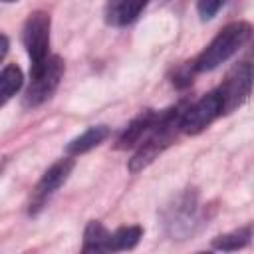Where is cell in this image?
<instances>
[{"instance_id": "cell-1", "label": "cell", "mask_w": 254, "mask_h": 254, "mask_svg": "<svg viewBox=\"0 0 254 254\" xmlns=\"http://www.w3.org/2000/svg\"><path fill=\"white\" fill-rule=\"evenodd\" d=\"M187 103L181 101L175 107H169L165 111L159 113L157 123L153 125V129L147 133V137L137 145L135 155L129 159V171L131 173H139L145 167H149L167 147L173 145V141L177 139V133L181 131V117L185 113Z\"/></svg>"}, {"instance_id": "cell-2", "label": "cell", "mask_w": 254, "mask_h": 254, "mask_svg": "<svg viewBox=\"0 0 254 254\" xmlns=\"http://www.w3.org/2000/svg\"><path fill=\"white\" fill-rule=\"evenodd\" d=\"M252 36V26L248 22H232L224 26L216 38L200 52V56L192 62L194 71H212L220 64H224L228 58H232L238 48H242L248 38Z\"/></svg>"}, {"instance_id": "cell-3", "label": "cell", "mask_w": 254, "mask_h": 254, "mask_svg": "<svg viewBox=\"0 0 254 254\" xmlns=\"http://www.w3.org/2000/svg\"><path fill=\"white\" fill-rule=\"evenodd\" d=\"M62 75H64V60L60 56H48L46 60L32 64L30 83L22 97V105L26 109H32L48 101L58 89Z\"/></svg>"}, {"instance_id": "cell-4", "label": "cell", "mask_w": 254, "mask_h": 254, "mask_svg": "<svg viewBox=\"0 0 254 254\" xmlns=\"http://www.w3.org/2000/svg\"><path fill=\"white\" fill-rule=\"evenodd\" d=\"M254 85V64L252 62H240L236 64L216 89L222 99V113L228 115L236 111L250 95Z\"/></svg>"}, {"instance_id": "cell-5", "label": "cell", "mask_w": 254, "mask_h": 254, "mask_svg": "<svg viewBox=\"0 0 254 254\" xmlns=\"http://www.w3.org/2000/svg\"><path fill=\"white\" fill-rule=\"evenodd\" d=\"M220 115H224L222 99L216 89L208 91L206 95L185 107V113L181 117V131L187 135H198Z\"/></svg>"}, {"instance_id": "cell-6", "label": "cell", "mask_w": 254, "mask_h": 254, "mask_svg": "<svg viewBox=\"0 0 254 254\" xmlns=\"http://www.w3.org/2000/svg\"><path fill=\"white\" fill-rule=\"evenodd\" d=\"M50 14L36 10L28 16V20L24 22L22 28V44L26 48V54L30 58L32 64H38L42 60H46L50 54Z\"/></svg>"}, {"instance_id": "cell-7", "label": "cell", "mask_w": 254, "mask_h": 254, "mask_svg": "<svg viewBox=\"0 0 254 254\" xmlns=\"http://www.w3.org/2000/svg\"><path fill=\"white\" fill-rule=\"evenodd\" d=\"M73 167H75V161L67 155L65 159L56 161V163L42 175V179L38 181V185H36V189H34V192H32L30 214H36V212L46 204V200L67 181V177L71 175Z\"/></svg>"}, {"instance_id": "cell-8", "label": "cell", "mask_w": 254, "mask_h": 254, "mask_svg": "<svg viewBox=\"0 0 254 254\" xmlns=\"http://www.w3.org/2000/svg\"><path fill=\"white\" fill-rule=\"evenodd\" d=\"M147 4L149 0H107L103 10L105 22L115 28H125L137 20Z\"/></svg>"}, {"instance_id": "cell-9", "label": "cell", "mask_w": 254, "mask_h": 254, "mask_svg": "<svg viewBox=\"0 0 254 254\" xmlns=\"http://www.w3.org/2000/svg\"><path fill=\"white\" fill-rule=\"evenodd\" d=\"M157 119H159V111H153V109L141 111V113L127 125V129L119 135V139H117V143H115V149L123 151V149L137 147V145L147 137V133L153 129V125L157 123Z\"/></svg>"}, {"instance_id": "cell-10", "label": "cell", "mask_w": 254, "mask_h": 254, "mask_svg": "<svg viewBox=\"0 0 254 254\" xmlns=\"http://www.w3.org/2000/svg\"><path fill=\"white\" fill-rule=\"evenodd\" d=\"M109 127L107 125H93V127H87L83 133H79L77 137H73L67 145H65V155L69 157H77V155H83L87 151H91L93 147L101 145L107 137H109Z\"/></svg>"}, {"instance_id": "cell-11", "label": "cell", "mask_w": 254, "mask_h": 254, "mask_svg": "<svg viewBox=\"0 0 254 254\" xmlns=\"http://www.w3.org/2000/svg\"><path fill=\"white\" fill-rule=\"evenodd\" d=\"M194 214H196V204L190 198H183L181 202L175 204V208H171V214L167 218V226L171 228L173 234L183 232H192V224H194Z\"/></svg>"}, {"instance_id": "cell-12", "label": "cell", "mask_w": 254, "mask_h": 254, "mask_svg": "<svg viewBox=\"0 0 254 254\" xmlns=\"http://www.w3.org/2000/svg\"><path fill=\"white\" fill-rule=\"evenodd\" d=\"M109 236L111 232L99 222V220H91L87 222L85 230H83V252H109Z\"/></svg>"}, {"instance_id": "cell-13", "label": "cell", "mask_w": 254, "mask_h": 254, "mask_svg": "<svg viewBox=\"0 0 254 254\" xmlns=\"http://www.w3.org/2000/svg\"><path fill=\"white\" fill-rule=\"evenodd\" d=\"M24 85V73L16 64H6L0 71V103L6 105Z\"/></svg>"}, {"instance_id": "cell-14", "label": "cell", "mask_w": 254, "mask_h": 254, "mask_svg": "<svg viewBox=\"0 0 254 254\" xmlns=\"http://www.w3.org/2000/svg\"><path fill=\"white\" fill-rule=\"evenodd\" d=\"M252 234H254V226L236 228L232 232H226V234H220V236L212 238V248L214 250H224V252L240 250V248H244V246L250 244Z\"/></svg>"}, {"instance_id": "cell-15", "label": "cell", "mask_w": 254, "mask_h": 254, "mask_svg": "<svg viewBox=\"0 0 254 254\" xmlns=\"http://www.w3.org/2000/svg\"><path fill=\"white\" fill-rule=\"evenodd\" d=\"M143 236V228L139 224H129V226H119L117 230L111 232L109 236V252H119V250H131L137 246V242Z\"/></svg>"}, {"instance_id": "cell-16", "label": "cell", "mask_w": 254, "mask_h": 254, "mask_svg": "<svg viewBox=\"0 0 254 254\" xmlns=\"http://www.w3.org/2000/svg\"><path fill=\"white\" fill-rule=\"evenodd\" d=\"M226 0H198L196 2V10H198V16L200 20H210L218 14V10L224 6Z\"/></svg>"}, {"instance_id": "cell-17", "label": "cell", "mask_w": 254, "mask_h": 254, "mask_svg": "<svg viewBox=\"0 0 254 254\" xmlns=\"http://www.w3.org/2000/svg\"><path fill=\"white\" fill-rule=\"evenodd\" d=\"M2 46H0V60H4V56H6V52H8V36L6 34H2Z\"/></svg>"}, {"instance_id": "cell-18", "label": "cell", "mask_w": 254, "mask_h": 254, "mask_svg": "<svg viewBox=\"0 0 254 254\" xmlns=\"http://www.w3.org/2000/svg\"><path fill=\"white\" fill-rule=\"evenodd\" d=\"M2 2H16V0H2Z\"/></svg>"}]
</instances>
